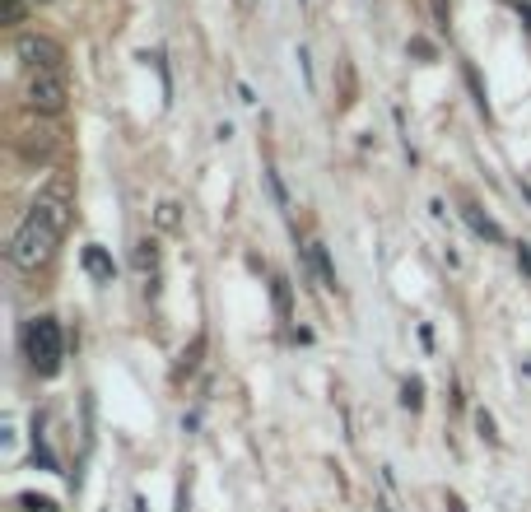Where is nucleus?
<instances>
[{"label":"nucleus","mask_w":531,"mask_h":512,"mask_svg":"<svg viewBox=\"0 0 531 512\" xmlns=\"http://www.w3.org/2000/svg\"><path fill=\"white\" fill-rule=\"evenodd\" d=\"M429 5H433V19H438L433 28H438V33H448V0H429Z\"/></svg>","instance_id":"obj_18"},{"label":"nucleus","mask_w":531,"mask_h":512,"mask_svg":"<svg viewBox=\"0 0 531 512\" xmlns=\"http://www.w3.org/2000/svg\"><path fill=\"white\" fill-rule=\"evenodd\" d=\"M266 187H270V200L280 206V214H289V191H285V182H280L276 168H266Z\"/></svg>","instance_id":"obj_14"},{"label":"nucleus","mask_w":531,"mask_h":512,"mask_svg":"<svg viewBox=\"0 0 531 512\" xmlns=\"http://www.w3.org/2000/svg\"><path fill=\"white\" fill-rule=\"evenodd\" d=\"M0 19H5V28L28 24V0H0Z\"/></svg>","instance_id":"obj_11"},{"label":"nucleus","mask_w":531,"mask_h":512,"mask_svg":"<svg viewBox=\"0 0 531 512\" xmlns=\"http://www.w3.org/2000/svg\"><path fill=\"white\" fill-rule=\"evenodd\" d=\"M475 429H480V438H485V443H499V433H494V419H489V410H475Z\"/></svg>","instance_id":"obj_16"},{"label":"nucleus","mask_w":531,"mask_h":512,"mask_svg":"<svg viewBox=\"0 0 531 512\" xmlns=\"http://www.w3.org/2000/svg\"><path fill=\"white\" fill-rule=\"evenodd\" d=\"M154 219H159V229H168V233H173V229H182V214H177V206H173V200H163Z\"/></svg>","instance_id":"obj_15"},{"label":"nucleus","mask_w":531,"mask_h":512,"mask_svg":"<svg viewBox=\"0 0 531 512\" xmlns=\"http://www.w3.org/2000/svg\"><path fill=\"white\" fill-rule=\"evenodd\" d=\"M448 512H466V508H462V499H457V493H448Z\"/></svg>","instance_id":"obj_20"},{"label":"nucleus","mask_w":531,"mask_h":512,"mask_svg":"<svg viewBox=\"0 0 531 512\" xmlns=\"http://www.w3.org/2000/svg\"><path fill=\"white\" fill-rule=\"evenodd\" d=\"M466 84H471L475 112H480V117H489V98H485V84H480V75H475V66H466Z\"/></svg>","instance_id":"obj_13"},{"label":"nucleus","mask_w":531,"mask_h":512,"mask_svg":"<svg viewBox=\"0 0 531 512\" xmlns=\"http://www.w3.org/2000/svg\"><path fill=\"white\" fill-rule=\"evenodd\" d=\"M243 5H252V0H243Z\"/></svg>","instance_id":"obj_22"},{"label":"nucleus","mask_w":531,"mask_h":512,"mask_svg":"<svg viewBox=\"0 0 531 512\" xmlns=\"http://www.w3.org/2000/svg\"><path fill=\"white\" fill-rule=\"evenodd\" d=\"M131 266H136V275L144 284V294H154V284H159V243H154V237H140V243H136Z\"/></svg>","instance_id":"obj_5"},{"label":"nucleus","mask_w":531,"mask_h":512,"mask_svg":"<svg viewBox=\"0 0 531 512\" xmlns=\"http://www.w3.org/2000/svg\"><path fill=\"white\" fill-rule=\"evenodd\" d=\"M24 354L33 363L38 377H57L61 373V359H66V340H61V326L57 317H33L28 331H24Z\"/></svg>","instance_id":"obj_2"},{"label":"nucleus","mask_w":531,"mask_h":512,"mask_svg":"<svg viewBox=\"0 0 531 512\" xmlns=\"http://www.w3.org/2000/svg\"><path fill=\"white\" fill-rule=\"evenodd\" d=\"M462 214H466V224H471L475 233H480V237H489V243H504V229L494 224V219H489V214H485L480 206H466Z\"/></svg>","instance_id":"obj_8"},{"label":"nucleus","mask_w":531,"mask_h":512,"mask_svg":"<svg viewBox=\"0 0 531 512\" xmlns=\"http://www.w3.org/2000/svg\"><path fill=\"white\" fill-rule=\"evenodd\" d=\"M270 294H276V313H280V322L294 317V294H289V280H285V275L270 280Z\"/></svg>","instance_id":"obj_10"},{"label":"nucleus","mask_w":531,"mask_h":512,"mask_svg":"<svg viewBox=\"0 0 531 512\" xmlns=\"http://www.w3.org/2000/svg\"><path fill=\"white\" fill-rule=\"evenodd\" d=\"M84 270H89V275H94L98 284H113V275H117L113 256H107L98 243H89V247H84Z\"/></svg>","instance_id":"obj_6"},{"label":"nucleus","mask_w":531,"mask_h":512,"mask_svg":"<svg viewBox=\"0 0 531 512\" xmlns=\"http://www.w3.org/2000/svg\"><path fill=\"white\" fill-rule=\"evenodd\" d=\"M70 229V196L66 187H51L47 196H38L28 206V214L20 219V229L10 233V266L14 270H38L51 261V252Z\"/></svg>","instance_id":"obj_1"},{"label":"nucleus","mask_w":531,"mask_h":512,"mask_svg":"<svg viewBox=\"0 0 531 512\" xmlns=\"http://www.w3.org/2000/svg\"><path fill=\"white\" fill-rule=\"evenodd\" d=\"M518 14H522V19H527V28H531V5H522V0H518Z\"/></svg>","instance_id":"obj_21"},{"label":"nucleus","mask_w":531,"mask_h":512,"mask_svg":"<svg viewBox=\"0 0 531 512\" xmlns=\"http://www.w3.org/2000/svg\"><path fill=\"white\" fill-rule=\"evenodd\" d=\"M303 252H308V266H313L317 284L326 289V294H332V289H336V270H332V256H326V247H322V243H308Z\"/></svg>","instance_id":"obj_7"},{"label":"nucleus","mask_w":531,"mask_h":512,"mask_svg":"<svg viewBox=\"0 0 531 512\" xmlns=\"http://www.w3.org/2000/svg\"><path fill=\"white\" fill-rule=\"evenodd\" d=\"M14 57H20L28 70H51V66H66L61 43H51L47 33H20V38H14Z\"/></svg>","instance_id":"obj_4"},{"label":"nucleus","mask_w":531,"mask_h":512,"mask_svg":"<svg viewBox=\"0 0 531 512\" xmlns=\"http://www.w3.org/2000/svg\"><path fill=\"white\" fill-rule=\"evenodd\" d=\"M378 480H382V493L373 499V512H401V508H396V485H392V466H382V475H378Z\"/></svg>","instance_id":"obj_9"},{"label":"nucleus","mask_w":531,"mask_h":512,"mask_svg":"<svg viewBox=\"0 0 531 512\" xmlns=\"http://www.w3.org/2000/svg\"><path fill=\"white\" fill-rule=\"evenodd\" d=\"M20 508H28V512H51V499H43V493H20Z\"/></svg>","instance_id":"obj_17"},{"label":"nucleus","mask_w":531,"mask_h":512,"mask_svg":"<svg viewBox=\"0 0 531 512\" xmlns=\"http://www.w3.org/2000/svg\"><path fill=\"white\" fill-rule=\"evenodd\" d=\"M24 103L33 107V112H43V117L66 112V103H70V80H66V66H51V70H28V80H24Z\"/></svg>","instance_id":"obj_3"},{"label":"nucleus","mask_w":531,"mask_h":512,"mask_svg":"<svg viewBox=\"0 0 531 512\" xmlns=\"http://www.w3.org/2000/svg\"><path fill=\"white\" fill-rule=\"evenodd\" d=\"M518 266H522L527 275H531V247H527V243H518Z\"/></svg>","instance_id":"obj_19"},{"label":"nucleus","mask_w":531,"mask_h":512,"mask_svg":"<svg viewBox=\"0 0 531 512\" xmlns=\"http://www.w3.org/2000/svg\"><path fill=\"white\" fill-rule=\"evenodd\" d=\"M401 406H406V410H419V406H425V382H419V377H406V382H401Z\"/></svg>","instance_id":"obj_12"}]
</instances>
